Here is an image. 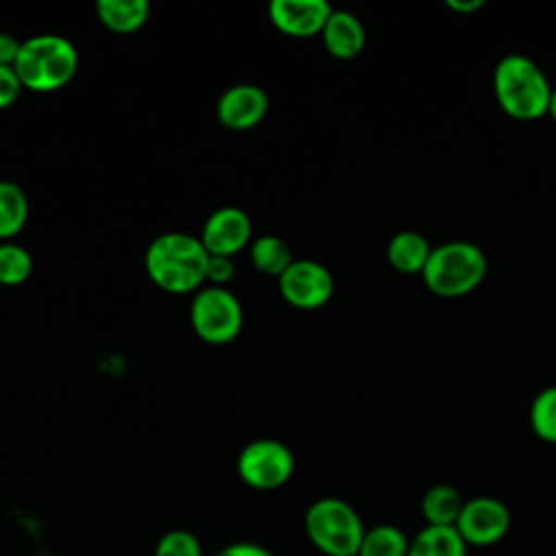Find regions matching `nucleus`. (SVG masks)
<instances>
[{"label": "nucleus", "mask_w": 556, "mask_h": 556, "mask_svg": "<svg viewBox=\"0 0 556 556\" xmlns=\"http://www.w3.org/2000/svg\"><path fill=\"white\" fill-rule=\"evenodd\" d=\"M96 15L109 30L128 35L148 22L150 4L146 0H98Z\"/></svg>", "instance_id": "2eb2a0df"}, {"label": "nucleus", "mask_w": 556, "mask_h": 556, "mask_svg": "<svg viewBox=\"0 0 556 556\" xmlns=\"http://www.w3.org/2000/svg\"><path fill=\"white\" fill-rule=\"evenodd\" d=\"M154 556H202V545L193 532L176 528L156 541Z\"/></svg>", "instance_id": "5701e85b"}, {"label": "nucleus", "mask_w": 556, "mask_h": 556, "mask_svg": "<svg viewBox=\"0 0 556 556\" xmlns=\"http://www.w3.org/2000/svg\"><path fill=\"white\" fill-rule=\"evenodd\" d=\"M269 98L267 93L252 83H239L228 87L215 106L217 119L228 130H250L267 113Z\"/></svg>", "instance_id": "f8f14e48"}, {"label": "nucleus", "mask_w": 556, "mask_h": 556, "mask_svg": "<svg viewBox=\"0 0 556 556\" xmlns=\"http://www.w3.org/2000/svg\"><path fill=\"white\" fill-rule=\"evenodd\" d=\"M22 89L24 87H22V80H20L15 67L13 65H0V111L9 109L17 100Z\"/></svg>", "instance_id": "b1692460"}, {"label": "nucleus", "mask_w": 556, "mask_h": 556, "mask_svg": "<svg viewBox=\"0 0 556 556\" xmlns=\"http://www.w3.org/2000/svg\"><path fill=\"white\" fill-rule=\"evenodd\" d=\"M22 41H17L9 33H0V65H13L20 54Z\"/></svg>", "instance_id": "bb28decb"}, {"label": "nucleus", "mask_w": 556, "mask_h": 556, "mask_svg": "<svg viewBox=\"0 0 556 556\" xmlns=\"http://www.w3.org/2000/svg\"><path fill=\"white\" fill-rule=\"evenodd\" d=\"M200 241L211 256H235L252 243V219L239 206L215 208L200 232Z\"/></svg>", "instance_id": "9d476101"}, {"label": "nucleus", "mask_w": 556, "mask_h": 556, "mask_svg": "<svg viewBox=\"0 0 556 556\" xmlns=\"http://www.w3.org/2000/svg\"><path fill=\"white\" fill-rule=\"evenodd\" d=\"M406 556H467V543L454 526H426L408 541Z\"/></svg>", "instance_id": "dca6fc26"}, {"label": "nucleus", "mask_w": 556, "mask_h": 556, "mask_svg": "<svg viewBox=\"0 0 556 556\" xmlns=\"http://www.w3.org/2000/svg\"><path fill=\"white\" fill-rule=\"evenodd\" d=\"M13 67L22 87L37 93H50L74 78L78 70V52L74 43L61 35H33L22 41Z\"/></svg>", "instance_id": "7ed1b4c3"}, {"label": "nucleus", "mask_w": 556, "mask_h": 556, "mask_svg": "<svg viewBox=\"0 0 556 556\" xmlns=\"http://www.w3.org/2000/svg\"><path fill=\"white\" fill-rule=\"evenodd\" d=\"M445 4L454 13H473V11H480L484 7V0H447Z\"/></svg>", "instance_id": "cd10ccee"}, {"label": "nucleus", "mask_w": 556, "mask_h": 556, "mask_svg": "<svg viewBox=\"0 0 556 556\" xmlns=\"http://www.w3.org/2000/svg\"><path fill=\"white\" fill-rule=\"evenodd\" d=\"M465 500L452 484H434L421 497V513L428 526H456Z\"/></svg>", "instance_id": "f3484780"}, {"label": "nucleus", "mask_w": 556, "mask_h": 556, "mask_svg": "<svg viewBox=\"0 0 556 556\" xmlns=\"http://www.w3.org/2000/svg\"><path fill=\"white\" fill-rule=\"evenodd\" d=\"M33 274V256L26 248L0 241V285L17 287L26 282Z\"/></svg>", "instance_id": "412c9836"}, {"label": "nucleus", "mask_w": 556, "mask_h": 556, "mask_svg": "<svg viewBox=\"0 0 556 556\" xmlns=\"http://www.w3.org/2000/svg\"><path fill=\"white\" fill-rule=\"evenodd\" d=\"M530 428L541 441L556 443V384L534 395L530 404Z\"/></svg>", "instance_id": "4be33fe9"}, {"label": "nucleus", "mask_w": 556, "mask_h": 556, "mask_svg": "<svg viewBox=\"0 0 556 556\" xmlns=\"http://www.w3.org/2000/svg\"><path fill=\"white\" fill-rule=\"evenodd\" d=\"M276 280L282 300L302 311L324 306L334 291L330 269L313 258H293Z\"/></svg>", "instance_id": "6e6552de"}, {"label": "nucleus", "mask_w": 556, "mask_h": 556, "mask_svg": "<svg viewBox=\"0 0 556 556\" xmlns=\"http://www.w3.org/2000/svg\"><path fill=\"white\" fill-rule=\"evenodd\" d=\"M432 245L417 230H402L387 243V261L400 274H421Z\"/></svg>", "instance_id": "4468645a"}, {"label": "nucleus", "mask_w": 556, "mask_h": 556, "mask_svg": "<svg viewBox=\"0 0 556 556\" xmlns=\"http://www.w3.org/2000/svg\"><path fill=\"white\" fill-rule=\"evenodd\" d=\"M235 276V263L230 256H211L206 263V280L211 287H226Z\"/></svg>", "instance_id": "393cba45"}, {"label": "nucleus", "mask_w": 556, "mask_h": 556, "mask_svg": "<svg viewBox=\"0 0 556 556\" xmlns=\"http://www.w3.org/2000/svg\"><path fill=\"white\" fill-rule=\"evenodd\" d=\"M308 541L326 556H356L365 536L358 513L339 497H319L304 513Z\"/></svg>", "instance_id": "39448f33"}, {"label": "nucleus", "mask_w": 556, "mask_h": 556, "mask_svg": "<svg viewBox=\"0 0 556 556\" xmlns=\"http://www.w3.org/2000/svg\"><path fill=\"white\" fill-rule=\"evenodd\" d=\"M408 539L397 526L380 523L365 530L356 556H406Z\"/></svg>", "instance_id": "aec40b11"}, {"label": "nucleus", "mask_w": 556, "mask_h": 556, "mask_svg": "<svg viewBox=\"0 0 556 556\" xmlns=\"http://www.w3.org/2000/svg\"><path fill=\"white\" fill-rule=\"evenodd\" d=\"M208 252L200 237L189 232H163L146 250L148 278L167 293H195L206 280Z\"/></svg>", "instance_id": "f257e3e1"}, {"label": "nucleus", "mask_w": 556, "mask_h": 556, "mask_svg": "<svg viewBox=\"0 0 556 556\" xmlns=\"http://www.w3.org/2000/svg\"><path fill=\"white\" fill-rule=\"evenodd\" d=\"M489 269L486 254L471 241H445L432 248L421 280L430 293L454 300L471 293Z\"/></svg>", "instance_id": "20e7f679"}, {"label": "nucleus", "mask_w": 556, "mask_h": 556, "mask_svg": "<svg viewBox=\"0 0 556 556\" xmlns=\"http://www.w3.org/2000/svg\"><path fill=\"white\" fill-rule=\"evenodd\" d=\"M269 22L287 37L308 39L321 35L332 9L326 0H274L267 7Z\"/></svg>", "instance_id": "9b49d317"}, {"label": "nucleus", "mask_w": 556, "mask_h": 556, "mask_svg": "<svg viewBox=\"0 0 556 556\" xmlns=\"http://www.w3.org/2000/svg\"><path fill=\"white\" fill-rule=\"evenodd\" d=\"M547 115L556 122V89H552V98H549V106H547Z\"/></svg>", "instance_id": "c85d7f7f"}, {"label": "nucleus", "mask_w": 556, "mask_h": 556, "mask_svg": "<svg viewBox=\"0 0 556 556\" xmlns=\"http://www.w3.org/2000/svg\"><path fill=\"white\" fill-rule=\"evenodd\" d=\"M250 261L261 274L278 278L291 265L293 256L285 239L276 235H261L250 243Z\"/></svg>", "instance_id": "6ab92c4d"}, {"label": "nucleus", "mask_w": 556, "mask_h": 556, "mask_svg": "<svg viewBox=\"0 0 556 556\" xmlns=\"http://www.w3.org/2000/svg\"><path fill=\"white\" fill-rule=\"evenodd\" d=\"M454 528L467 545L486 547L506 536L510 528V513L497 497L478 495L465 502Z\"/></svg>", "instance_id": "1a4fd4ad"}, {"label": "nucleus", "mask_w": 556, "mask_h": 556, "mask_svg": "<svg viewBox=\"0 0 556 556\" xmlns=\"http://www.w3.org/2000/svg\"><path fill=\"white\" fill-rule=\"evenodd\" d=\"M291 450L278 439H254L237 456V473L243 484L256 491H274L293 476Z\"/></svg>", "instance_id": "0eeeda50"}, {"label": "nucleus", "mask_w": 556, "mask_h": 556, "mask_svg": "<svg viewBox=\"0 0 556 556\" xmlns=\"http://www.w3.org/2000/svg\"><path fill=\"white\" fill-rule=\"evenodd\" d=\"M28 219V198L20 185L0 180V241L13 239Z\"/></svg>", "instance_id": "a211bd4d"}, {"label": "nucleus", "mask_w": 556, "mask_h": 556, "mask_svg": "<svg viewBox=\"0 0 556 556\" xmlns=\"http://www.w3.org/2000/svg\"><path fill=\"white\" fill-rule=\"evenodd\" d=\"M217 556H274V554L258 543L239 541V543H230V545L222 547Z\"/></svg>", "instance_id": "a878e982"}, {"label": "nucleus", "mask_w": 556, "mask_h": 556, "mask_svg": "<svg viewBox=\"0 0 556 556\" xmlns=\"http://www.w3.org/2000/svg\"><path fill=\"white\" fill-rule=\"evenodd\" d=\"M321 39L330 56L339 61H350L356 59L365 48V28L354 13L332 9L321 30Z\"/></svg>", "instance_id": "ddd939ff"}, {"label": "nucleus", "mask_w": 556, "mask_h": 556, "mask_svg": "<svg viewBox=\"0 0 556 556\" xmlns=\"http://www.w3.org/2000/svg\"><path fill=\"white\" fill-rule=\"evenodd\" d=\"M193 332L211 345L230 343L243 326V308L226 287H204L193 293L189 306Z\"/></svg>", "instance_id": "423d86ee"}, {"label": "nucleus", "mask_w": 556, "mask_h": 556, "mask_svg": "<svg viewBox=\"0 0 556 556\" xmlns=\"http://www.w3.org/2000/svg\"><path fill=\"white\" fill-rule=\"evenodd\" d=\"M493 93L508 117L530 122L547 115L552 85L532 59L513 52L495 65Z\"/></svg>", "instance_id": "f03ea898"}]
</instances>
